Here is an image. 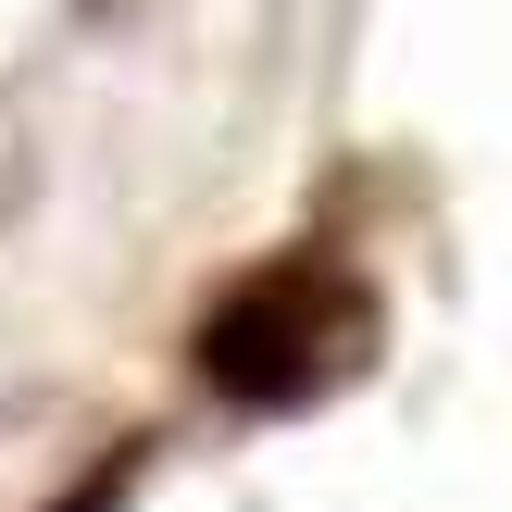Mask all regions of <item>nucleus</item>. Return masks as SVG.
<instances>
[{
  "label": "nucleus",
  "mask_w": 512,
  "mask_h": 512,
  "mask_svg": "<svg viewBox=\"0 0 512 512\" xmlns=\"http://www.w3.org/2000/svg\"><path fill=\"white\" fill-rule=\"evenodd\" d=\"M325 313H350V288H338V275H313V263L250 275V288L225 300L213 325H200V375H225L250 413H288V400H313L325 375H338V350L313 338Z\"/></svg>",
  "instance_id": "1"
}]
</instances>
